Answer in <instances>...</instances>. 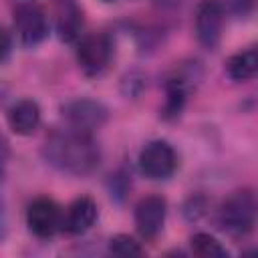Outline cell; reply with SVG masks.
Listing matches in <instances>:
<instances>
[{"label":"cell","mask_w":258,"mask_h":258,"mask_svg":"<svg viewBox=\"0 0 258 258\" xmlns=\"http://www.w3.org/2000/svg\"><path fill=\"white\" fill-rule=\"evenodd\" d=\"M60 111L69 127L89 131V133L101 129L109 119V109L95 99H73L64 103Z\"/></svg>","instance_id":"7"},{"label":"cell","mask_w":258,"mask_h":258,"mask_svg":"<svg viewBox=\"0 0 258 258\" xmlns=\"http://www.w3.org/2000/svg\"><path fill=\"white\" fill-rule=\"evenodd\" d=\"M44 161L60 173L85 177L101 163V149L89 131L75 127L52 131L42 145Z\"/></svg>","instance_id":"1"},{"label":"cell","mask_w":258,"mask_h":258,"mask_svg":"<svg viewBox=\"0 0 258 258\" xmlns=\"http://www.w3.org/2000/svg\"><path fill=\"white\" fill-rule=\"evenodd\" d=\"M83 32V10L77 0L56 2V34L60 42H77Z\"/></svg>","instance_id":"12"},{"label":"cell","mask_w":258,"mask_h":258,"mask_svg":"<svg viewBox=\"0 0 258 258\" xmlns=\"http://www.w3.org/2000/svg\"><path fill=\"white\" fill-rule=\"evenodd\" d=\"M109 187H111V196H113V198L123 200V198H125V194H127V191H129V187H131V179H129V175H127V173L119 171V173L111 175Z\"/></svg>","instance_id":"18"},{"label":"cell","mask_w":258,"mask_h":258,"mask_svg":"<svg viewBox=\"0 0 258 258\" xmlns=\"http://www.w3.org/2000/svg\"><path fill=\"white\" fill-rule=\"evenodd\" d=\"M20 2H28V0H20Z\"/></svg>","instance_id":"25"},{"label":"cell","mask_w":258,"mask_h":258,"mask_svg":"<svg viewBox=\"0 0 258 258\" xmlns=\"http://www.w3.org/2000/svg\"><path fill=\"white\" fill-rule=\"evenodd\" d=\"M8 161H10V143H8V139L0 133V179L6 175Z\"/></svg>","instance_id":"20"},{"label":"cell","mask_w":258,"mask_h":258,"mask_svg":"<svg viewBox=\"0 0 258 258\" xmlns=\"http://www.w3.org/2000/svg\"><path fill=\"white\" fill-rule=\"evenodd\" d=\"M183 214H185V218L191 220V222L200 220V218L206 214V200H204L202 196H191V198L183 204Z\"/></svg>","instance_id":"19"},{"label":"cell","mask_w":258,"mask_h":258,"mask_svg":"<svg viewBox=\"0 0 258 258\" xmlns=\"http://www.w3.org/2000/svg\"><path fill=\"white\" fill-rule=\"evenodd\" d=\"M157 2H161V4H177L181 0H157Z\"/></svg>","instance_id":"23"},{"label":"cell","mask_w":258,"mask_h":258,"mask_svg":"<svg viewBox=\"0 0 258 258\" xmlns=\"http://www.w3.org/2000/svg\"><path fill=\"white\" fill-rule=\"evenodd\" d=\"M200 77V67L196 62L179 64L169 73V77L165 79V103L161 109V117L165 121H173L181 115L187 97Z\"/></svg>","instance_id":"3"},{"label":"cell","mask_w":258,"mask_h":258,"mask_svg":"<svg viewBox=\"0 0 258 258\" xmlns=\"http://www.w3.org/2000/svg\"><path fill=\"white\" fill-rule=\"evenodd\" d=\"M4 234H6V206L0 198V240L4 238Z\"/></svg>","instance_id":"22"},{"label":"cell","mask_w":258,"mask_h":258,"mask_svg":"<svg viewBox=\"0 0 258 258\" xmlns=\"http://www.w3.org/2000/svg\"><path fill=\"white\" fill-rule=\"evenodd\" d=\"M103 2H115V0H103Z\"/></svg>","instance_id":"24"},{"label":"cell","mask_w":258,"mask_h":258,"mask_svg":"<svg viewBox=\"0 0 258 258\" xmlns=\"http://www.w3.org/2000/svg\"><path fill=\"white\" fill-rule=\"evenodd\" d=\"M95 220H97L95 200L89 196H81L62 214V230H67L73 236H79V234H85L87 230H91Z\"/></svg>","instance_id":"11"},{"label":"cell","mask_w":258,"mask_h":258,"mask_svg":"<svg viewBox=\"0 0 258 258\" xmlns=\"http://www.w3.org/2000/svg\"><path fill=\"white\" fill-rule=\"evenodd\" d=\"M256 71H258V50L254 46L232 54L226 62V73L236 83H244V81L254 79Z\"/></svg>","instance_id":"14"},{"label":"cell","mask_w":258,"mask_h":258,"mask_svg":"<svg viewBox=\"0 0 258 258\" xmlns=\"http://www.w3.org/2000/svg\"><path fill=\"white\" fill-rule=\"evenodd\" d=\"M121 87H123V95H125L127 99H129V97L135 99V97H139L141 91L145 89V77L139 75V73H129V75L123 79Z\"/></svg>","instance_id":"17"},{"label":"cell","mask_w":258,"mask_h":258,"mask_svg":"<svg viewBox=\"0 0 258 258\" xmlns=\"http://www.w3.org/2000/svg\"><path fill=\"white\" fill-rule=\"evenodd\" d=\"M14 30L22 46H36L48 36L46 14L30 2H20L14 10Z\"/></svg>","instance_id":"6"},{"label":"cell","mask_w":258,"mask_h":258,"mask_svg":"<svg viewBox=\"0 0 258 258\" xmlns=\"http://www.w3.org/2000/svg\"><path fill=\"white\" fill-rule=\"evenodd\" d=\"M113 60V42L107 34L95 32L79 38L77 44V62L87 77L103 75Z\"/></svg>","instance_id":"4"},{"label":"cell","mask_w":258,"mask_h":258,"mask_svg":"<svg viewBox=\"0 0 258 258\" xmlns=\"http://www.w3.org/2000/svg\"><path fill=\"white\" fill-rule=\"evenodd\" d=\"M26 226L38 238H50L62 228V210L50 198H36L26 210Z\"/></svg>","instance_id":"8"},{"label":"cell","mask_w":258,"mask_h":258,"mask_svg":"<svg viewBox=\"0 0 258 258\" xmlns=\"http://www.w3.org/2000/svg\"><path fill=\"white\" fill-rule=\"evenodd\" d=\"M224 28V8L218 0H202L196 10V36L200 44L214 50L220 44Z\"/></svg>","instance_id":"9"},{"label":"cell","mask_w":258,"mask_h":258,"mask_svg":"<svg viewBox=\"0 0 258 258\" xmlns=\"http://www.w3.org/2000/svg\"><path fill=\"white\" fill-rule=\"evenodd\" d=\"M6 119L16 135H30L40 125V107L32 99H20L8 109Z\"/></svg>","instance_id":"13"},{"label":"cell","mask_w":258,"mask_h":258,"mask_svg":"<svg viewBox=\"0 0 258 258\" xmlns=\"http://www.w3.org/2000/svg\"><path fill=\"white\" fill-rule=\"evenodd\" d=\"M137 163H139V171L145 177H149V179H167L177 169V153L167 141L155 139V141H149L139 151Z\"/></svg>","instance_id":"5"},{"label":"cell","mask_w":258,"mask_h":258,"mask_svg":"<svg viewBox=\"0 0 258 258\" xmlns=\"http://www.w3.org/2000/svg\"><path fill=\"white\" fill-rule=\"evenodd\" d=\"M109 252L115 256H141L143 248L135 238L127 234H117L109 240Z\"/></svg>","instance_id":"16"},{"label":"cell","mask_w":258,"mask_h":258,"mask_svg":"<svg viewBox=\"0 0 258 258\" xmlns=\"http://www.w3.org/2000/svg\"><path fill=\"white\" fill-rule=\"evenodd\" d=\"M256 224V198L250 189L230 194L218 210V226L232 238H244Z\"/></svg>","instance_id":"2"},{"label":"cell","mask_w":258,"mask_h":258,"mask_svg":"<svg viewBox=\"0 0 258 258\" xmlns=\"http://www.w3.org/2000/svg\"><path fill=\"white\" fill-rule=\"evenodd\" d=\"M189 246H191V252L200 258H224L228 256V250L210 234L206 232H198L189 238Z\"/></svg>","instance_id":"15"},{"label":"cell","mask_w":258,"mask_h":258,"mask_svg":"<svg viewBox=\"0 0 258 258\" xmlns=\"http://www.w3.org/2000/svg\"><path fill=\"white\" fill-rule=\"evenodd\" d=\"M12 50V38H10V32L0 24V62H4L8 58Z\"/></svg>","instance_id":"21"},{"label":"cell","mask_w":258,"mask_h":258,"mask_svg":"<svg viewBox=\"0 0 258 258\" xmlns=\"http://www.w3.org/2000/svg\"><path fill=\"white\" fill-rule=\"evenodd\" d=\"M167 202L161 196H145L135 206V228L145 240H155L163 230Z\"/></svg>","instance_id":"10"}]
</instances>
